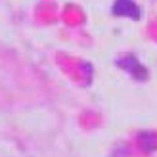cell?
I'll list each match as a JSON object with an SVG mask.
<instances>
[{
    "instance_id": "6da1fadb",
    "label": "cell",
    "mask_w": 157,
    "mask_h": 157,
    "mask_svg": "<svg viewBox=\"0 0 157 157\" xmlns=\"http://www.w3.org/2000/svg\"><path fill=\"white\" fill-rule=\"evenodd\" d=\"M111 12L115 15H119V17H128V19H134V21H138L142 17V10H140V6L134 0H115Z\"/></svg>"
},
{
    "instance_id": "7a4b0ae2",
    "label": "cell",
    "mask_w": 157,
    "mask_h": 157,
    "mask_svg": "<svg viewBox=\"0 0 157 157\" xmlns=\"http://www.w3.org/2000/svg\"><path fill=\"white\" fill-rule=\"evenodd\" d=\"M117 65L123 67L124 71H128L134 78H138V81H144V78H147V69L140 63L134 56H124V58H121L119 61H117Z\"/></svg>"
},
{
    "instance_id": "3957f363",
    "label": "cell",
    "mask_w": 157,
    "mask_h": 157,
    "mask_svg": "<svg viewBox=\"0 0 157 157\" xmlns=\"http://www.w3.org/2000/svg\"><path fill=\"white\" fill-rule=\"evenodd\" d=\"M138 142H140L144 151H153L157 147V138H155V134H151V132H140Z\"/></svg>"
}]
</instances>
